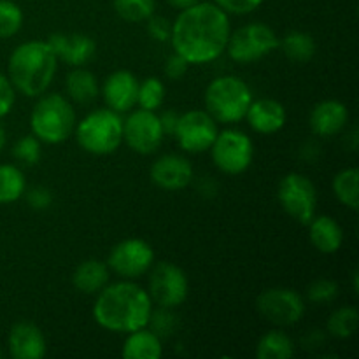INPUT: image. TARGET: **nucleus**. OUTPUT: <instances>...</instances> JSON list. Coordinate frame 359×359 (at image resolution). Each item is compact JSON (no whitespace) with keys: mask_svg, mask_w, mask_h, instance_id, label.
<instances>
[{"mask_svg":"<svg viewBox=\"0 0 359 359\" xmlns=\"http://www.w3.org/2000/svg\"><path fill=\"white\" fill-rule=\"evenodd\" d=\"M231 27L228 14L212 2L182 9L172 23L170 44L189 65L214 62L224 53Z\"/></svg>","mask_w":359,"mask_h":359,"instance_id":"obj_1","label":"nucleus"},{"mask_svg":"<svg viewBox=\"0 0 359 359\" xmlns=\"http://www.w3.org/2000/svg\"><path fill=\"white\" fill-rule=\"evenodd\" d=\"M153 300L149 293L132 280L107 284L93 305L98 326L112 333H132L149 326Z\"/></svg>","mask_w":359,"mask_h":359,"instance_id":"obj_2","label":"nucleus"},{"mask_svg":"<svg viewBox=\"0 0 359 359\" xmlns=\"http://www.w3.org/2000/svg\"><path fill=\"white\" fill-rule=\"evenodd\" d=\"M58 58L48 41H28L11 53L7 72L14 90L25 97H41L51 86Z\"/></svg>","mask_w":359,"mask_h":359,"instance_id":"obj_3","label":"nucleus"},{"mask_svg":"<svg viewBox=\"0 0 359 359\" xmlns=\"http://www.w3.org/2000/svg\"><path fill=\"white\" fill-rule=\"evenodd\" d=\"M30 128L41 142L60 144L76 128V111L63 95H41L32 109Z\"/></svg>","mask_w":359,"mask_h":359,"instance_id":"obj_4","label":"nucleus"},{"mask_svg":"<svg viewBox=\"0 0 359 359\" xmlns=\"http://www.w3.org/2000/svg\"><path fill=\"white\" fill-rule=\"evenodd\" d=\"M251 102V88L237 76L217 77L205 90L207 112L223 125L242 121Z\"/></svg>","mask_w":359,"mask_h":359,"instance_id":"obj_5","label":"nucleus"},{"mask_svg":"<svg viewBox=\"0 0 359 359\" xmlns=\"http://www.w3.org/2000/svg\"><path fill=\"white\" fill-rule=\"evenodd\" d=\"M74 130L79 146L90 154H111L123 142V119L112 109L90 112Z\"/></svg>","mask_w":359,"mask_h":359,"instance_id":"obj_6","label":"nucleus"},{"mask_svg":"<svg viewBox=\"0 0 359 359\" xmlns=\"http://www.w3.org/2000/svg\"><path fill=\"white\" fill-rule=\"evenodd\" d=\"M279 48L276 32L265 23H249L230 34L224 51L233 62L251 63L265 58Z\"/></svg>","mask_w":359,"mask_h":359,"instance_id":"obj_7","label":"nucleus"},{"mask_svg":"<svg viewBox=\"0 0 359 359\" xmlns=\"http://www.w3.org/2000/svg\"><path fill=\"white\" fill-rule=\"evenodd\" d=\"M277 198L283 209L300 224H309L316 216L318 191L314 182L304 174L291 172L280 179L277 188Z\"/></svg>","mask_w":359,"mask_h":359,"instance_id":"obj_8","label":"nucleus"},{"mask_svg":"<svg viewBox=\"0 0 359 359\" xmlns=\"http://www.w3.org/2000/svg\"><path fill=\"white\" fill-rule=\"evenodd\" d=\"M209 151L214 165L230 175H238L248 170L255 156L252 140L241 130L219 132Z\"/></svg>","mask_w":359,"mask_h":359,"instance_id":"obj_9","label":"nucleus"},{"mask_svg":"<svg viewBox=\"0 0 359 359\" xmlns=\"http://www.w3.org/2000/svg\"><path fill=\"white\" fill-rule=\"evenodd\" d=\"M188 277L170 262H160L151 266L149 297L161 309H177L188 298Z\"/></svg>","mask_w":359,"mask_h":359,"instance_id":"obj_10","label":"nucleus"},{"mask_svg":"<svg viewBox=\"0 0 359 359\" xmlns=\"http://www.w3.org/2000/svg\"><path fill=\"white\" fill-rule=\"evenodd\" d=\"M217 121L207 111H188L179 116L174 137L181 149L191 154L205 153L216 140Z\"/></svg>","mask_w":359,"mask_h":359,"instance_id":"obj_11","label":"nucleus"},{"mask_svg":"<svg viewBox=\"0 0 359 359\" xmlns=\"http://www.w3.org/2000/svg\"><path fill=\"white\" fill-rule=\"evenodd\" d=\"M256 307L266 321L277 326L297 325L305 314L304 298L290 287H272L263 291L256 300Z\"/></svg>","mask_w":359,"mask_h":359,"instance_id":"obj_12","label":"nucleus"},{"mask_svg":"<svg viewBox=\"0 0 359 359\" xmlns=\"http://www.w3.org/2000/svg\"><path fill=\"white\" fill-rule=\"evenodd\" d=\"M154 263V251L142 238H126L116 244L109 255L107 266L126 280L142 277Z\"/></svg>","mask_w":359,"mask_h":359,"instance_id":"obj_13","label":"nucleus"},{"mask_svg":"<svg viewBox=\"0 0 359 359\" xmlns=\"http://www.w3.org/2000/svg\"><path fill=\"white\" fill-rule=\"evenodd\" d=\"M163 128L154 111L137 109L123 121V140L139 154H153L163 142Z\"/></svg>","mask_w":359,"mask_h":359,"instance_id":"obj_14","label":"nucleus"},{"mask_svg":"<svg viewBox=\"0 0 359 359\" xmlns=\"http://www.w3.org/2000/svg\"><path fill=\"white\" fill-rule=\"evenodd\" d=\"M151 179L154 184L167 191H179L191 184L193 167L189 160L179 154L160 156L151 167Z\"/></svg>","mask_w":359,"mask_h":359,"instance_id":"obj_15","label":"nucleus"},{"mask_svg":"<svg viewBox=\"0 0 359 359\" xmlns=\"http://www.w3.org/2000/svg\"><path fill=\"white\" fill-rule=\"evenodd\" d=\"M137 93H139V81L128 70L112 72L102 86L105 104L118 114L128 112L135 107Z\"/></svg>","mask_w":359,"mask_h":359,"instance_id":"obj_16","label":"nucleus"},{"mask_svg":"<svg viewBox=\"0 0 359 359\" xmlns=\"http://www.w3.org/2000/svg\"><path fill=\"white\" fill-rule=\"evenodd\" d=\"M48 44L56 58L72 67L86 65L97 53V44L86 34H53L49 35Z\"/></svg>","mask_w":359,"mask_h":359,"instance_id":"obj_17","label":"nucleus"},{"mask_svg":"<svg viewBox=\"0 0 359 359\" xmlns=\"http://www.w3.org/2000/svg\"><path fill=\"white\" fill-rule=\"evenodd\" d=\"M7 346H9V354L14 359H42L48 353L41 328L27 321L16 323L11 328Z\"/></svg>","mask_w":359,"mask_h":359,"instance_id":"obj_18","label":"nucleus"},{"mask_svg":"<svg viewBox=\"0 0 359 359\" xmlns=\"http://www.w3.org/2000/svg\"><path fill=\"white\" fill-rule=\"evenodd\" d=\"M349 121V111L340 100H323L312 109L311 130L318 137H333L344 132Z\"/></svg>","mask_w":359,"mask_h":359,"instance_id":"obj_19","label":"nucleus"},{"mask_svg":"<svg viewBox=\"0 0 359 359\" xmlns=\"http://www.w3.org/2000/svg\"><path fill=\"white\" fill-rule=\"evenodd\" d=\"M286 109L280 102L273 100V98H262V100H252L248 109V119L249 126L255 132L262 133V135H270L276 133L286 125Z\"/></svg>","mask_w":359,"mask_h":359,"instance_id":"obj_20","label":"nucleus"},{"mask_svg":"<svg viewBox=\"0 0 359 359\" xmlns=\"http://www.w3.org/2000/svg\"><path fill=\"white\" fill-rule=\"evenodd\" d=\"M312 245L323 255H333L344 244L342 226L330 216H314L309 223Z\"/></svg>","mask_w":359,"mask_h":359,"instance_id":"obj_21","label":"nucleus"},{"mask_svg":"<svg viewBox=\"0 0 359 359\" xmlns=\"http://www.w3.org/2000/svg\"><path fill=\"white\" fill-rule=\"evenodd\" d=\"M109 279H111V270L107 263L100 259H86L74 270L72 284L81 293L97 294L107 286Z\"/></svg>","mask_w":359,"mask_h":359,"instance_id":"obj_22","label":"nucleus"},{"mask_svg":"<svg viewBox=\"0 0 359 359\" xmlns=\"http://www.w3.org/2000/svg\"><path fill=\"white\" fill-rule=\"evenodd\" d=\"M125 346H123V358L125 359H160L163 354L161 337H158L153 330L140 328L132 333H126Z\"/></svg>","mask_w":359,"mask_h":359,"instance_id":"obj_23","label":"nucleus"},{"mask_svg":"<svg viewBox=\"0 0 359 359\" xmlns=\"http://www.w3.org/2000/svg\"><path fill=\"white\" fill-rule=\"evenodd\" d=\"M67 93L77 104H90L98 97V83L93 72L76 67L67 76Z\"/></svg>","mask_w":359,"mask_h":359,"instance_id":"obj_24","label":"nucleus"},{"mask_svg":"<svg viewBox=\"0 0 359 359\" xmlns=\"http://www.w3.org/2000/svg\"><path fill=\"white\" fill-rule=\"evenodd\" d=\"M293 354V340L279 330L265 333L256 346V358L258 359H290Z\"/></svg>","mask_w":359,"mask_h":359,"instance_id":"obj_25","label":"nucleus"},{"mask_svg":"<svg viewBox=\"0 0 359 359\" xmlns=\"http://www.w3.org/2000/svg\"><path fill=\"white\" fill-rule=\"evenodd\" d=\"M27 191L25 175L16 165H0V205L18 202Z\"/></svg>","mask_w":359,"mask_h":359,"instance_id":"obj_26","label":"nucleus"},{"mask_svg":"<svg viewBox=\"0 0 359 359\" xmlns=\"http://www.w3.org/2000/svg\"><path fill=\"white\" fill-rule=\"evenodd\" d=\"M279 46L283 48L284 55L293 60V62H309L316 55V41L307 32H290L279 42Z\"/></svg>","mask_w":359,"mask_h":359,"instance_id":"obj_27","label":"nucleus"},{"mask_svg":"<svg viewBox=\"0 0 359 359\" xmlns=\"http://www.w3.org/2000/svg\"><path fill=\"white\" fill-rule=\"evenodd\" d=\"M358 168H346V170H340L339 174L335 175V179H333V193H335L337 200L351 210H358Z\"/></svg>","mask_w":359,"mask_h":359,"instance_id":"obj_28","label":"nucleus"},{"mask_svg":"<svg viewBox=\"0 0 359 359\" xmlns=\"http://www.w3.org/2000/svg\"><path fill=\"white\" fill-rule=\"evenodd\" d=\"M358 321L359 314L356 309L342 307L330 316L326 328H328L330 335H333L335 339H349L358 330Z\"/></svg>","mask_w":359,"mask_h":359,"instance_id":"obj_29","label":"nucleus"},{"mask_svg":"<svg viewBox=\"0 0 359 359\" xmlns=\"http://www.w3.org/2000/svg\"><path fill=\"white\" fill-rule=\"evenodd\" d=\"M156 9L154 0H114V11L121 20L140 23L151 18Z\"/></svg>","mask_w":359,"mask_h":359,"instance_id":"obj_30","label":"nucleus"},{"mask_svg":"<svg viewBox=\"0 0 359 359\" xmlns=\"http://www.w3.org/2000/svg\"><path fill=\"white\" fill-rule=\"evenodd\" d=\"M165 100V84L158 77H147L139 83L137 105L146 111H158Z\"/></svg>","mask_w":359,"mask_h":359,"instance_id":"obj_31","label":"nucleus"},{"mask_svg":"<svg viewBox=\"0 0 359 359\" xmlns=\"http://www.w3.org/2000/svg\"><path fill=\"white\" fill-rule=\"evenodd\" d=\"M23 11L13 0H0V39H9L20 32Z\"/></svg>","mask_w":359,"mask_h":359,"instance_id":"obj_32","label":"nucleus"},{"mask_svg":"<svg viewBox=\"0 0 359 359\" xmlns=\"http://www.w3.org/2000/svg\"><path fill=\"white\" fill-rule=\"evenodd\" d=\"M13 154L18 161L25 165H35L41 160V140L32 133V135H25L14 144Z\"/></svg>","mask_w":359,"mask_h":359,"instance_id":"obj_33","label":"nucleus"},{"mask_svg":"<svg viewBox=\"0 0 359 359\" xmlns=\"http://www.w3.org/2000/svg\"><path fill=\"white\" fill-rule=\"evenodd\" d=\"M339 297V286L330 279H318L309 286L307 298L316 305L332 304Z\"/></svg>","mask_w":359,"mask_h":359,"instance_id":"obj_34","label":"nucleus"},{"mask_svg":"<svg viewBox=\"0 0 359 359\" xmlns=\"http://www.w3.org/2000/svg\"><path fill=\"white\" fill-rule=\"evenodd\" d=\"M149 325L153 326V332L158 337H168L174 332L175 316L170 314V309H161L158 312H153L149 319Z\"/></svg>","mask_w":359,"mask_h":359,"instance_id":"obj_35","label":"nucleus"},{"mask_svg":"<svg viewBox=\"0 0 359 359\" xmlns=\"http://www.w3.org/2000/svg\"><path fill=\"white\" fill-rule=\"evenodd\" d=\"M216 6H219L221 9L226 14H249L255 9H258L263 4V0H214Z\"/></svg>","mask_w":359,"mask_h":359,"instance_id":"obj_36","label":"nucleus"},{"mask_svg":"<svg viewBox=\"0 0 359 359\" xmlns=\"http://www.w3.org/2000/svg\"><path fill=\"white\" fill-rule=\"evenodd\" d=\"M147 32H149L151 37L158 42H168L170 41L172 34V23L167 18L161 16H151L147 18Z\"/></svg>","mask_w":359,"mask_h":359,"instance_id":"obj_37","label":"nucleus"},{"mask_svg":"<svg viewBox=\"0 0 359 359\" xmlns=\"http://www.w3.org/2000/svg\"><path fill=\"white\" fill-rule=\"evenodd\" d=\"M16 102V90L9 77L0 72V119L6 118Z\"/></svg>","mask_w":359,"mask_h":359,"instance_id":"obj_38","label":"nucleus"},{"mask_svg":"<svg viewBox=\"0 0 359 359\" xmlns=\"http://www.w3.org/2000/svg\"><path fill=\"white\" fill-rule=\"evenodd\" d=\"M27 202L32 209L44 210L53 203V193L46 186H35L27 193Z\"/></svg>","mask_w":359,"mask_h":359,"instance_id":"obj_39","label":"nucleus"},{"mask_svg":"<svg viewBox=\"0 0 359 359\" xmlns=\"http://www.w3.org/2000/svg\"><path fill=\"white\" fill-rule=\"evenodd\" d=\"M189 69V62L186 58H182L181 55L174 53L167 58V63H165V74H167L168 79L172 81H177L181 77L186 76Z\"/></svg>","mask_w":359,"mask_h":359,"instance_id":"obj_40","label":"nucleus"},{"mask_svg":"<svg viewBox=\"0 0 359 359\" xmlns=\"http://www.w3.org/2000/svg\"><path fill=\"white\" fill-rule=\"evenodd\" d=\"M158 118H160L161 128H163L165 135H174L175 126H177V119H179L177 112L165 111L163 114H160V116H158Z\"/></svg>","mask_w":359,"mask_h":359,"instance_id":"obj_41","label":"nucleus"},{"mask_svg":"<svg viewBox=\"0 0 359 359\" xmlns=\"http://www.w3.org/2000/svg\"><path fill=\"white\" fill-rule=\"evenodd\" d=\"M168 4H170L172 7H175V9L182 11V9H188V7L195 6V4H198L200 0H167Z\"/></svg>","mask_w":359,"mask_h":359,"instance_id":"obj_42","label":"nucleus"},{"mask_svg":"<svg viewBox=\"0 0 359 359\" xmlns=\"http://www.w3.org/2000/svg\"><path fill=\"white\" fill-rule=\"evenodd\" d=\"M7 142V135H6V130H4V126L0 125V151L4 149V146H6Z\"/></svg>","mask_w":359,"mask_h":359,"instance_id":"obj_43","label":"nucleus"}]
</instances>
